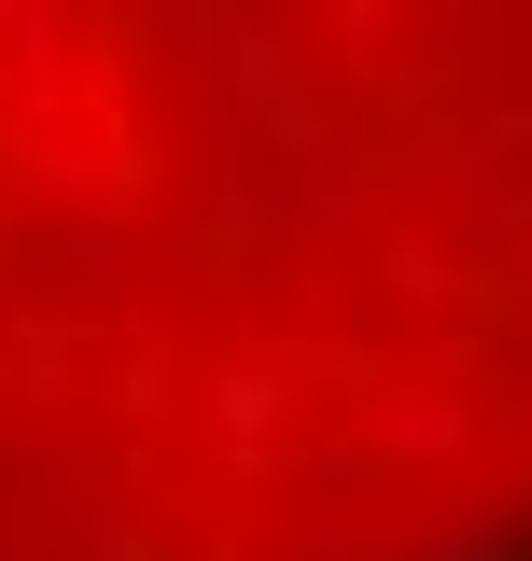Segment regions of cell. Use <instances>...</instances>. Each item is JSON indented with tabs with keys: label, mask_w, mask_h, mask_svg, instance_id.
I'll return each instance as SVG.
<instances>
[{
	"label": "cell",
	"mask_w": 532,
	"mask_h": 561,
	"mask_svg": "<svg viewBox=\"0 0 532 561\" xmlns=\"http://www.w3.org/2000/svg\"><path fill=\"white\" fill-rule=\"evenodd\" d=\"M0 561H532V0H0Z\"/></svg>",
	"instance_id": "cell-1"
}]
</instances>
